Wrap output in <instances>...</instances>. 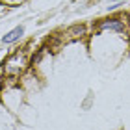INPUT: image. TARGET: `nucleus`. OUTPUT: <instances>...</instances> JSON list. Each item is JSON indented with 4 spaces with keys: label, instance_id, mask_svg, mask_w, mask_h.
I'll use <instances>...</instances> for the list:
<instances>
[{
    "label": "nucleus",
    "instance_id": "1",
    "mask_svg": "<svg viewBox=\"0 0 130 130\" xmlns=\"http://www.w3.org/2000/svg\"><path fill=\"white\" fill-rule=\"evenodd\" d=\"M100 30H111V32L125 34L126 28H125V22L121 19H106V21L100 22Z\"/></svg>",
    "mask_w": 130,
    "mask_h": 130
},
{
    "label": "nucleus",
    "instance_id": "5",
    "mask_svg": "<svg viewBox=\"0 0 130 130\" xmlns=\"http://www.w3.org/2000/svg\"><path fill=\"white\" fill-rule=\"evenodd\" d=\"M128 24H130V17H128Z\"/></svg>",
    "mask_w": 130,
    "mask_h": 130
},
{
    "label": "nucleus",
    "instance_id": "4",
    "mask_svg": "<svg viewBox=\"0 0 130 130\" xmlns=\"http://www.w3.org/2000/svg\"><path fill=\"white\" fill-rule=\"evenodd\" d=\"M0 84H2V74H0Z\"/></svg>",
    "mask_w": 130,
    "mask_h": 130
},
{
    "label": "nucleus",
    "instance_id": "3",
    "mask_svg": "<svg viewBox=\"0 0 130 130\" xmlns=\"http://www.w3.org/2000/svg\"><path fill=\"white\" fill-rule=\"evenodd\" d=\"M111 2H121V0H111Z\"/></svg>",
    "mask_w": 130,
    "mask_h": 130
},
{
    "label": "nucleus",
    "instance_id": "2",
    "mask_svg": "<svg viewBox=\"0 0 130 130\" xmlns=\"http://www.w3.org/2000/svg\"><path fill=\"white\" fill-rule=\"evenodd\" d=\"M22 34H24V28H22V26H15L13 30H9L2 37V43L4 45H11V43H15V41H19L22 37Z\"/></svg>",
    "mask_w": 130,
    "mask_h": 130
}]
</instances>
